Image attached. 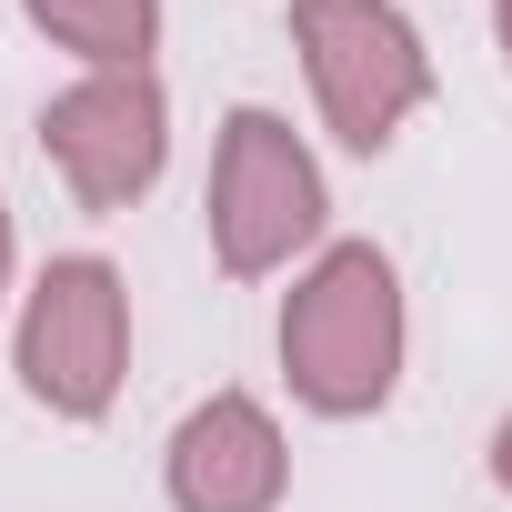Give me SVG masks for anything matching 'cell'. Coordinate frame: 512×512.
<instances>
[{
	"mask_svg": "<svg viewBox=\"0 0 512 512\" xmlns=\"http://www.w3.org/2000/svg\"><path fill=\"white\" fill-rule=\"evenodd\" d=\"M171 512H282L292 502V432L262 392H201L161 442Z\"/></svg>",
	"mask_w": 512,
	"mask_h": 512,
	"instance_id": "8992f818",
	"label": "cell"
},
{
	"mask_svg": "<svg viewBox=\"0 0 512 512\" xmlns=\"http://www.w3.org/2000/svg\"><path fill=\"white\" fill-rule=\"evenodd\" d=\"M0 312H21V221H11V191H0Z\"/></svg>",
	"mask_w": 512,
	"mask_h": 512,
	"instance_id": "ba28073f",
	"label": "cell"
},
{
	"mask_svg": "<svg viewBox=\"0 0 512 512\" xmlns=\"http://www.w3.org/2000/svg\"><path fill=\"white\" fill-rule=\"evenodd\" d=\"M492 51H502V71H512V0H492Z\"/></svg>",
	"mask_w": 512,
	"mask_h": 512,
	"instance_id": "30bf717a",
	"label": "cell"
},
{
	"mask_svg": "<svg viewBox=\"0 0 512 512\" xmlns=\"http://www.w3.org/2000/svg\"><path fill=\"white\" fill-rule=\"evenodd\" d=\"M282 31H292V61L312 81L322 131L352 161H382L442 91L432 41L402 0H282Z\"/></svg>",
	"mask_w": 512,
	"mask_h": 512,
	"instance_id": "3957f363",
	"label": "cell"
},
{
	"mask_svg": "<svg viewBox=\"0 0 512 512\" xmlns=\"http://www.w3.org/2000/svg\"><path fill=\"white\" fill-rule=\"evenodd\" d=\"M21 21L71 71H151L161 51V0H21Z\"/></svg>",
	"mask_w": 512,
	"mask_h": 512,
	"instance_id": "52a82bcc",
	"label": "cell"
},
{
	"mask_svg": "<svg viewBox=\"0 0 512 512\" xmlns=\"http://www.w3.org/2000/svg\"><path fill=\"white\" fill-rule=\"evenodd\" d=\"M41 161L61 171V191L81 211H131L161 191L171 171V91L161 71H71L51 101H41Z\"/></svg>",
	"mask_w": 512,
	"mask_h": 512,
	"instance_id": "5b68a950",
	"label": "cell"
},
{
	"mask_svg": "<svg viewBox=\"0 0 512 512\" xmlns=\"http://www.w3.org/2000/svg\"><path fill=\"white\" fill-rule=\"evenodd\" d=\"M11 372L21 402L51 422H111L121 382H131V282L111 251H51L21 282L11 312Z\"/></svg>",
	"mask_w": 512,
	"mask_h": 512,
	"instance_id": "277c9868",
	"label": "cell"
},
{
	"mask_svg": "<svg viewBox=\"0 0 512 512\" xmlns=\"http://www.w3.org/2000/svg\"><path fill=\"white\" fill-rule=\"evenodd\" d=\"M201 241L221 282H282L332 241V181L322 151L272 111L231 101L211 131V181H201Z\"/></svg>",
	"mask_w": 512,
	"mask_h": 512,
	"instance_id": "7a4b0ae2",
	"label": "cell"
},
{
	"mask_svg": "<svg viewBox=\"0 0 512 512\" xmlns=\"http://www.w3.org/2000/svg\"><path fill=\"white\" fill-rule=\"evenodd\" d=\"M482 462H492V492H502V502H512V412H502V422H492V452H482Z\"/></svg>",
	"mask_w": 512,
	"mask_h": 512,
	"instance_id": "9c48e42d",
	"label": "cell"
},
{
	"mask_svg": "<svg viewBox=\"0 0 512 512\" xmlns=\"http://www.w3.org/2000/svg\"><path fill=\"white\" fill-rule=\"evenodd\" d=\"M282 352V392L312 422H372L392 412L402 372H412V302H402V262L382 241H322L282 292L272 322Z\"/></svg>",
	"mask_w": 512,
	"mask_h": 512,
	"instance_id": "6da1fadb",
	"label": "cell"
}]
</instances>
